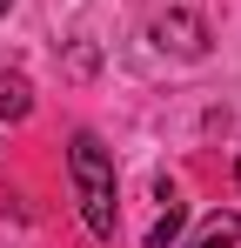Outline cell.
I'll use <instances>...</instances> for the list:
<instances>
[{"label":"cell","instance_id":"6da1fadb","mask_svg":"<svg viewBox=\"0 0 241 248\" xmlns=\"http://www.w3.org/2000/svg\"><path fill=\"white\" fill-rule=\"evenodd\" d=\"M67 174H74L87 235H94V242H114L120 202H114V155L101 148V134H74V141H67Z\"/></svg>","mask_w":241,"mask_h":248},{"label":"cell","instance_id":"52a82bcc","mask_svg":"<svg viewBox=\"0 0 241 248\" xmlns=\"http://www.w3.org/2000/svg\"><path fill=\"white\" fill-rule=\"evenodd\" d=\"M235 181H241V161H235Z\"/></svg>","mask_w":241,"mask_h":248},{"label":"cell","instance_id":"8992f818","mask_svg":"<svg viewBox=\"0 0 241 248\" xmlns=\"http://www.w3.org/2000/svg\"><path fill=\"white\" fill-rule=\"evenodd\" d=\"M7 7H14V0H0V14H7Z\"/></svg>","mask_w":241,"mask_h":248},{"label":"cell","instance_id":"7a4b0ae2","mask_svg":"<svg viewBox=\"0 0 241 248\" xmlns=\"http://www.w3.org/2000/svg\"><path fill=\"white\" fill-rule=\"evenodd\" d=\"M154 47L181 54V61H201V54H208V27H201L195 14H161L154 20Z\"/></svg>","mask_w":241,"mask_h":248},{"label":"cell","instance_id":"5b68a950","mask_svg":"<svg viewBox=\"0 0 241 248\" xmlns=\"http://www.w3.org/2000/svg\"><path fill=\"white\" fill-rule=\"evenodd\" d=\"M161 202H167V208H161V221L148 228V248H174V242H181V221H188V208L174 202V188H167Z\"/></svg>","mask_w":241,"mask_h":248},{"label":"cell","instance_id":"277c9868","mask_svg":"<svg viewBox=\"0 0 241 248\" xmlns=\"http://www.w3.org/2000/svg\"><path fill=\"white\" fill-rule=\"evenodd\" d=\"M188 248H241V215H208Z\"/></svg>","mask_w":241,"mask_h":248},{"label":"cell","instance_id":"3957f363","mask_svg":"<svg viewBox=\"0 0 241 248\" xmlns=\"http://www.w3.org/2000/svg\"><path fill=\"white\" fill-rule=\"evenodd\" d=\"M0 114H7V121H27V114H34V87H27L20 67H7V61H0Z\"/></svg>","mask_w":241,"mask_h":248}]
</instances>
